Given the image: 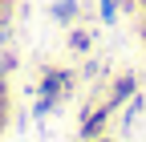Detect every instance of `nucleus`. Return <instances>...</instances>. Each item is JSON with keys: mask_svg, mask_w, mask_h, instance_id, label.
Here are the masks:
<instances>
[{"mask_svg": "<svg viewBox=\"0 0 146 142\" xmlns=\"http://www.w3.org/2000/svg\"><path fill=\"white\" fill-rule=\"evenodd\" d=\"M134 90H138V77H134V73H122L114 85H110V94H106V106H110V110H118V106H122L126 98H130Z\"/></svg>", "mask_w": 146, "mask_h": 142, "instance_id": "3", "label": "nucleus"}, {"mask_svg": "<svg viewBox=\"0 0 146 142\" xmlns=\"http://www.w3.org/2000/svg\"><path fill=\"white\" fill-rule=\"evenodd\" d=\"M89 45H94L89 29H69V53H89Z\"/></svg>", "mask_w": 146, "mask_h": 142, "instance_id": "5", "label": "nucleus"}, {"mask_svg": "<svg viewBox=\"0 0 146 142\" xmlns=\"http://www.w3.org/2000/svg\"><path fill=\"white\" fill-rule=\"evenodd\" d=\"M53 21H57V25H73V21H77V16H81V4H77V0H53Z\"/></svg>", "mask_w": 146, "mask_h": 142, "instance_id": "4", "label": "nucleus"}, {"mask_svg": "<svg viewBox=\"0 0 146 142\" xmlns=\"http://www.w3.org/2000/svg\"><path fill=\"white\" fill-rule=\"evenodd\" d=\"M73 69H45L41 73V85H36V98H49V102H61L69 90H73Z\"/></svg>", "mask_w": 146, "mask_h": 142, "instance_id": "1", "label": "nucleus"}, {"mask_svg": "<svg viewBox=\"0 0 146 142\" xmlns=\"http://www.w3.org/2000/svg\"><path fill=\"white\" fill-rule=\"evenodd\" d=\"M89 142H110V138H106V134H102V138H89Z\"/></svg>", "mask_w": 146, "mask_h": 142, "instance_id": "7", "label": "nucleus"}, {"mask_svg": "<svg viewBox=\"0 0 146 142\" xmlns=\"http://www.w3.org/2000/svg\"><path fill=\"white\" fill-rule=\"evenodd\" d=\"M110 114H114V110H110L106 102H94V106L85 110V118H81V138H85V142H89V138H102V130H106Z\"/></svg>", "mask_w": 146, "mask_h": 142, "instance_id": "2", "label": "nucleus"}, {"mask_svg": "<svg viewBox=\"0 0 146 142\" xmlns=\"http://www.w3.org/2000/svg\"><path fill=\"white\" fill-rule=\"evenodd\" d=\"M98 12H102L106 25H114L118 21V0H98Z\"/></svg>", "mask_w": 146, "mask_h": 142, "instance_id": "6", "label": "nucleus"}]
</instances>
